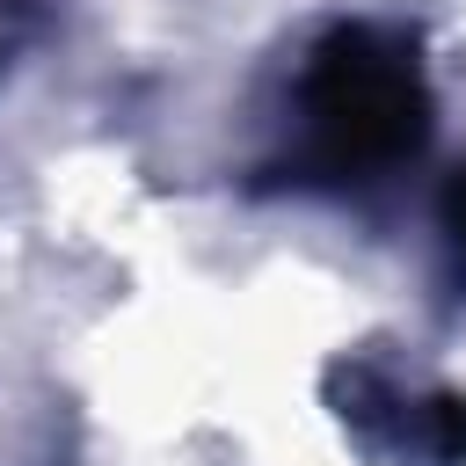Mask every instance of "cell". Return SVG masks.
<instances>
[{"label": "cell", "mask_w": 466, "mask_h": 466, "mask_svg": "<svg viewBox=\"0 0 466 466\" xmlns=\"http://www.w3.org/2000/svg\"><path fill=\"white\" fill-rule=\"evenodd\" d=\"M430 131V87L400 36L328 29L306 73V146L320 175H379Z\"/></svg>", "instance_id": "obj_1"}, {"label": "cell", "mask_w": 466, "mask_h": 466, "mask_svg": "<svg viewBox=\"0 0 466 466\" xmlns=\"http://www.w3.org/2000/svg\"><path fill=\"white\" fill-rule=\"evenodd\" d=\"M437 211H444V233H451V240H459V255H466V160L451 167V182H444V204H437Z\"/></svg>", "instance_id": "obj_2"}]
</instances>
